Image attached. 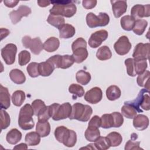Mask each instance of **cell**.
Wrapping results in <instances>:
<instances>
[{
	"mask_svg": "<svg viewBox=\"0 0 150 150\" xmlns=\"http://www.w3.org/2000/svg\"><path fill=\"white\" fill-rule=\"evenodd\" d=\"M50 2L53 5L49 11L50 15L70 18L76 13L77 7L73 1L61 0L52 1Z\"/></svg>",
	"mask_w": 150,
	"mask_h": 150,
	"instance_id": "obj_1",
	"label": "cell"
},
{
	"mask_svg": "<svg viewBox=\"0 0 150 150\" xmlns=\"http://www.w3.org/2000/svg\"><path fill=\"white\" fill-rule=\"evenodd\" d=\"M34 114V111L31 105L26 104L20 110L18 118V125L19 127L23 130H29L33 128L35 122L32 116Z\"/></svg>",
	"mask_w": 150,
	"mask_h": 150,
	"instance_id": "obj_2",
	"label": "cell"
},
{
	"mask_svg": "<svg viewBox=\"0 0 150 150\" xmlns=\"http://www.w3.org/2000/svg\"><path fill=\"white\" fill-rule=\"evenodd\" d=\"M109 22L110 17L107 13L104 12L99 13L98 16L93 12H89L86 16V23L90 28L105 26L108 24Z\"/></svg>",
	"mask_w": 150,
	"mask_h": 150,
	"instance_id": "obj_3",
	"label": "cell"
},
{
	"mask_svg": "<svg viewBox=\"0 0 150 150\" xmlns=\"http://www.w3.org/2000/svg\"><path fill=\"white\" fill-rule=\"evenodd\" d=\"M22 43L25 48H29L35 55L39 54L43 49V44L39 37L32 39L29 36H25L22 39Z\"/></svg>",
	"mask_w": 150,
	"mask_h": 150,
	"instance_id": "obj_4",
	"label": "cell"
},
{
	"mask_svg": "<svg viewBox=\"0 0 150 150\" xmlns=\"http://www.w3.org/2000/svg\"><path fill=\"white\" fill-rule=\"evenodd\" d=\"M16 52L17 47L13 43H8L1 49V56L6 64L14 63Z\"/></svg>",
	"mask_w": 150,
	"mask_h": 150,
	"instance_id": "obj_5",
	"label": "cell"
},
{
	"mask_svg": "<svg viewBox=\"0 0 150 150\" xmlns=\"http://www.w3.org/2000/svg\"><path fill=\"white\" fill-rule=\"evenodd\" d=\"M114 48L118 54L123 56L129 52L131 49V43L127 36H122L114 43Z\"/></svg>",
	"mask_w": 150,
	"mask_h": 150,
	"instance_id": "obj_6",
	"label": "cell"
},
{
	"mask_svg": "<svg viewBox=\"0 0 150 150\" xmlns=\"http://www.w3.org/2000/svg\"><path fill=\"white\" fill-rule=\"evenodd\" d=\"M149 43H139L134 50L132 56L135 60H148L149 56Z\"/></svg>",
	"mask_w": 150,
	"mask_h": 150,
	"instance_id": "obj_7",
	"label": "cell"
},
{
	"mask_svg": "<svg viewBox=\"0 0 150 150\" xmlns=\"http://www.w3.org/2000/svg\"><path fill=\"white\" fill-rule=\"evenodd\" d=\"M31 9L26 6L21 5L16 10L11 11L9 13V17L13 24H16L23 16H28L31 13Z\"/></svg>",
	"mask_w": 150,
	"mask_h": 150,
	"instance_id": "obj_8",
	"label": "cell"
},
{
	"mask_svg": "<svg viewBox=\"0 0 150 150\" xmlns=\"http://www.w3.org/2000/svg\"><path fill=\"white\" fill-rule=\"evenodd\" d=\"M108 32L104 29L100 30L92 33L88 39V45L91 48L99 47L103 42L108 38Z\"/></svg>",
	"mask_w": 150,
	"mask_h": 150,
	"instance_id": "obj_9",
	"label": "cell"
},
{
	"mask_svg": "<svg viewBox=\"0 0 150 150\" xmlns=\"http://www.w3.org/2000/svg\"><path fill=\"white\" fill-rule=\"evenodd\" d=\"M103 98L101 89L98 87H94L87 91L84 94V100L90 104H97Z\"/></svg>",
	"mask_w": 150,
	"mask_h": 150,
	"instance_id": "obj_10",
	"label": "cell"
},
{
	"mask_svg": "<svg viewBox=\"0 0 150 150\" xmlns=\"http://www.w3.org/2000/svg\"><path fill=\"white\" fill-rule=\"evenodd\" d=\"M131 16L135 19H138L144 17H149L150 16V5L149 4L146 5L140 4L135 5L131 8Z\"/></svg>",
	"mask_w": 150,
	"mask_h": 150,
	"instance_id": "obj_11",
	"label": "cell"
},
{
	"mask_svg": "<svg viewBox=\"0 0 150 150\" xmlns=\"http://www.w3.org/2000/svg\"><path fill=\"white\" fill-rule=\"evenodd\" d=\"M71 108L72 106L68 102L60 105L52 119L54 121H59L69 118L71 114Z\"/></svg>",
	"mask_w": 150,
	"mask_h": 150,
	"instance_id": "obj_12",
	"label": "cell"
},
{
	"mask_svg": "<svg viewBox=\"0 0 150 150\" xmlns=\"http://www.w3.org/2000/svg\"><path fill=\"white\" fill-rule=\"evenodd\" d=\"M114 16L116 18L121 16L127 11V3L126 1H110Z\"/></svg>",
	"mask_w": 150,
	"mask_h": 150,
	"instance_id": "obj_13",
	"label": "cell"
},
{
	"mask_svg": "<svg viewBox=\"0 0 150 150\" xmlns=\"http://www.w3.org/2000/svg\"><path fill=\"white\" fill-rule=\"evenodd\" d=\"M86 111V105L80 103H76L72 106L71 112L70 117V120H77L81 121Z\"/></svg>",
	"mask_w": 150,
	"mask_h": 150,
	"instance_id": "obj_14",
	"label": "cell"
},
{
	"mask_svg": "<svg viewBox=\"0 0 150 150\" xmlns=\"http://www.w3.org/2000/svg\"><path fill=\"white\" fill-rule=\"evenodd\" d=\"M11 105V97L6 87L0 85V107L1 109L6 110Z\"/></svg>",
	"mask_w": 150,
	"mask_h": 150,
	"instance_id": "obj_15",
	"label": "cell"
},
{
	"mask_svg": "<svg viewBox=\"0 0 150 150\" xmlns=\"http://www.w3.org/2000/svg\"><path fill=\"white\" fill-rule=\"evenodd\" d=\"M133 119V125L137 129L142 131L148 128L149 125V119L147 116L144 114H138Z\"/></svg>",
	"mask_w": 150,
	"mask_h": 150,
	"instance_id": "obj_16",
	"label": "cell"
},
{
	"mask_svg": "<svg viewBox=\"0 0 150 150\" xmlns=\"http://www.w3.org/2000/svg\"><path fill=\"white\" fill-rule=\"evenodd\" d=\"M59 37L62 39H69L72 38L76 33L74 27L69 23H65L59 29Z\"/></svg>",
	"mask_w": 150,
	"mask_h": 150,
	"instance_id": "obj_17",
	"label": "cell"
},
{
	"mask_svg": "<svg viewBox=\"0 0 150 150\" xmlns=\"http://www.w3.org/2000/svg\"><path fill=\"white\" fill-rule=\"evenodd\" d=\"M60 45L59 40L55 37L48 38L43 43V49L46 52L51 53L57 50Z\"/></svg>",
	"mask_w": 150,
	"mask_h": 150,
	"instance_id": "obj_18",
	"label": "cell"
},
{
	"mask_svg": "<svg viewBox=\"0 0 150 150\" xmlns=\"http://www.w3.org/2000/svg\"><path fill=\"white\" fill-rule=\"evenodd\" d=\"M11 80L16 84H22L26 81V77L24 73L19 69H14L9 72Z\"/></svg>",
	"mask_w": 150,
	"mask_h": 150,
	"instance_id": "obj_19",
	"label": "cell"
},
{
	"mask_svg": "<svg viewBox=\"0 0 150 150\" xmlns=\"http://www.w3.org/2000/svg\"><path fill=\"white\" fill-rule=\"evenodd\" d=\"M88 55L86 47H79L73 51L72 56L76 63H81L87 58Z\"/></svg>",
	"mask_w": 150,
	"mask_h": 150,
	"instance_id": "obj_20",
	"label": "cell"
},
{
	"mask_svg": "<svg viewBox=\"0 0 150 150\" xmlns=\"http://www.w3.org/2000/svg\"><path fill=\"white\" fill-rule=\"evenodd\" d=\"M22 138V133L16 128L11 129L6 134V139L8 143L11 145H15Z\"/></svg>",
	"mask_w": 150,
	"mask_h": 150,
	"instance_id": "obj_21",
	"label": "cell"
},
{
	"mask_svg": "<svg viewBox=\"0 0 150 150\" xmlns=\"http://www.w3.org/2000/svg\"><path fill=\"white\" fill-rule=\"evenodd\" d=\"M36 131L41 137L48 136L50 132V125L46 121H38L36 126Z\"/></svg>",
	"mask_w": 150,
	"mask_h": 150,
	"instance_id": "obj_22",
	"label": "cell"
},
{
	"mask_svg": "<svg viewBox=\"0 0 150 150\" xmlns=\"http://www.w3.org/2000/svg\"><path fill=\"white\" fill-rule=\"evenodd\" d=\"M55 69L47 61L39 63V71L40 76L43 77L49 76L53 72Z\"/></svg>",
	"mask_w": 150,
	"mask_h": 150,
	"instance_id": "obj_23",
	"label": "cell"
},
{
	"mask_svg": "<svg viewBox=\"0 0 150 150\" xmlns=\"http://www.w3.org/2000/svg\"><path fill=\"white\" fill-rule=\"evenodd\" d=\"M121 95L120 88L115 85L109 86L106 90V97L110 101H114L118 99Z\"/></svg>",
	"mask_w": 150,
	"mask_h": 150,
	"instance_id": "obj_24",
	"label": "cell"
},
{
	"mask_svg": "<svg viewBox=\"0 0 150 150\" xmlns=\"http://www.w3.org/2000/svg\"><path fill=\"white\" fill-rule=\"evenodd\" d=\"M149 90H148L146 88H142L139 92L137 97L135 100H134L132 101H125V102H124V104H129V105H132L133 107H134L136 109V110L138 112H142V111L140 109V104H141V102L142 99L144 94L145 93H149Z\"/></svg>",
	"mask_w": 150,
	"mask_h": 150,
	"instance_id": "obj_25",
	"label": "cell"
},
{
	"mask_svg": "<svg viewBox=\"0 0 150 150\" xmlns=\"http://www.w3.org/2000/svg\"><path fill=\"white\" fill-rule=\"evenodd\" d=\"M135 22V19L131 15L124 16L120 20V23L122 28L127 31L132 30Z\"/></svg>",
	"mask_w": 150,
	"mask_h": 150,
	"instance_id": "obj_26",
	"label": "cell"
},
{
	"mask_svg": "<svg viewBox=\"0 0 150 150\" xmlns=\"http://www.w3.org/2000/svg\"><path fill=\"white\" fill-rule=\"evenodd\" d=\"M40 137L37 132H30L26 134L25 141L28 146H36L40 143Z\"/></svg>",
	"mask_w": 150,
	"mask_h": 150,
	"instance_id": "obj_27",
	"label": "cell"
},
{
	"mask_svg": "<svg viewBox=\"0 0 150 150\" xmlns=\"http://www.w3.org/2000/svg\"><path fill=\"white\" fill-rule=\"evenodd\" d=\"M96 57L98 60H108L111 58L112 53L107 46H103L97 50Z\"/></svg>",
	"mask_w": 150,
	"mask_h": 150,
	"instance_id": "obj_28",
	"label": "cell"
},
{
	"mask_svg": "<svg viewBox=\"0 0 150 150\" xmlns=\"http://www.w3.org/2000/svg\"><path fill=\"white\" fill-rule=\"evenodd\" d=\"M77 141V135L75 131L71 129H68L67 133L63 141V144L67 147H73L75 145Z\"/></svg>",
	"mask_w": 150,
	"mask_h": 150,
	"instance_id": "obj_29",
	"label": "cell"
},
{
	"mask_svg": "<svg viewBox=\"0 0 150 150\" xmlns=\"http://www.w3.org/2000/svg\"><path fill=\"white\" fill-rule=\"evenodd\" d=\"M84 136L87 141L94 142L100 136V132L98 128L88 127L85 131Z\"/></svg>",
	"mask_w": 150,
	"mask_h": 150,
	"instance_id": "obj_30",
	"label": "cell"
},
{
	"mask_svg": "<svg viewBox=\"0 0 150 150\" xmlns=\"http://www.w3.org/2000/svg\"><path fill=\"white\" fill-rule=\"evenodd\" d=\"M148 25V22L145 19H138L135 20L132 30L137 35H141L145 32Z\"/></svg>",
	"mask_w": 150,
	"mask_h": 150,
	"instance_id": "obj_31",
	"label": "cell"
},
{
	"mask_svg": "<svg viewBox=\"0 0 150 150\" xmlns=\"http://www.w3.org/2000/svg\"><path fill=\"white\" fill-rule=\"evenodd\" d=\"M26 98L25 93L22 90H16L12 95V101L14 105L20 107L23 103Z\"/></svg>",
	"mask_w": 150,
	"mask_h": 150,
	"instance_id": "obj_32",
	"label": "cell"
},
{
	"mask_svg": "<svg viewBox=\"0 0 150 150\" xmlns=\"http://www.w3.org/2000/svg\"><path fill=\"white\" fill-rule=\"evenodd\" d=\"M47 22L52 26L57 28L58 29L65 24V20L64 18L62 16L59 15H49L47 19Z\"/></svg>",
	"mask_w": 150,
	"mask_h": 150,
	"instance_id": "obj_33",
	"label": "cell"
},
{
	"mask_svg": "<svg viewBox=\"0 0 150 150\" xmlns=\"http://www.w3.org/2000/svg\"><path fill=\"white\" fill-rule=\"evenodd\" d=\"M150 76V72L149 70H145L143 73L139 74L137 79V82L139 86L144 87L146 89H149V80Z\"/></svg>",
	"mask_w": 150,
	"mask_h": 150,
	"instance_id": "obj_34",
	"label": "cell"
},
{
	"mask_svg": "<svg viewBox=\"0 0 150 150\" xmlns=\"http://www.w3.org/2000/svg\"><path fill=\"white\" fill-rule=\"evenodd\" d=\"M91 75L88 72L80 70L76 73V81L82 85H87L91 80Z\"/></svg>",
	"mask_w": 150,
	"mask_h": 150,
	"instance_id": "obj_35",
	"label": "cell"
},
{
	"mask_svg": "<svg viewBox=\"0 0 150 150\" xmlns=\"http://www.w3.org/2000/svg\"><path fill=\"white\" fill-rule=\"evenodd\" d=\"M121 114L129 119H133L137 115L138 112L134 107L127 104H124V105L121 107Z\"/></svg>",
	"mask_w": 150,
	"mask_h": 150,
	"instance_id": "obj_36",
	"label": "cell"
},
{
	"mask_svg": "<svg viewBox=\"0 0 150 150\" xmlns=\"http://www.w3.org/2000/svg\"><path fill=\"white\" fill-rule=\"evenodd\" d=\"M106 137L109 140L111 146H118L121 144L122 141L121 135L117 132H111L109 133Z\"/></svg>",
	"mask_w": 150,
	"mask_h": 150,
	"instance_id": "obj_37",
	"label": "cell"
},
{
	"mask_svg": "<svg viewBox=\"0 0 150 150\" xmlns=\"http://www.w3.org/2000/svg\"><path fill=\"white\" fill-rule=\"evenodd\" d=\"M94 146L96 149L106 150L110 148V143L107 137H99L94 141Z\"/></svg>",
	"mask_w": 150,
	"mask_h": 150,
	"instance_id": "obj_38",
	"label": "cell"
},
{
	"mask_svg": "<svg viewBox=\"0 0 150 150\" xmlns=\"http://www.w3.org/2000/svg\"><path fill=\"white\" fill-rule=\"evenodd\" d=\"M69 91L73 95V98L74 97V99H76L77 97H81L84 94V90L83 87L79 84L74 83L70 84L69 87Z\"/></svg>",
	"mask_w": 150,
	"mask_h": 150,
	"instance_id": "obj_39",
	"label": "cell"
},
{
	"mask_svg": "<svg viewBox=\"0 0 150 150\" xmlns=\"http://www.w3.org/2000/svg\"><path fill=\"white\" fill-rule=\"evenodd\" d=\"M101 127L104 129L113 127L114 120L111 114H104L101 118Z\"/></svg>",
	"mask_w": 150,
	"mask_h": 150,
	"instance_id": "obj_40",
	"label": "cell"
},
{
	"mask_svg": "<svg viewBox=\"0 0 150 150\" xmlns=\"http://www.w3.org/2000/svg\"><path fill=\"white\" fill-rule=\"evenodd\" d=\"M148 67L146 60H135L134 59V69L136 75L143 73Z\"/></svg>",
	"mask_w": 150,
	"mask_h": 150,
	"instance_id": "obj_41",
	"label": "cell"
},
{
	"mask_svg": "<svg viewBox=\"0 0 150 150\" xmlns=\"http://www.w3.org/2000/svg\"><path fill=\"white\" fill-rule=\"evenodd\" d=\"M68 128L64 126H59L54 130V137L56 140L62 143L68 131Z\"/></svg>",
	"mask_w": 150,
	"mask_h": 150,
	"instance_id": "obj_42",
	"label": "cell"
},
{
	"mask_svg": "<svg viewBox=\"0 0 150 150\" xmlns=\"http://www.w3.org/2000/svg\"><path fill=\"white\" fill-rule=\"evenodd\" d=\"M31 56L29 52L23 50L18 54V63L20 66H23L28 64L30 60Z\"/></svg>",
	"mask_w": 150,
	"mask_h": 150,
	"instance_id": "obj_43",
	"label": "cell"
},
{
	"mask_svg": "<svg viewBox=\"0 0 150 150\" xmlns=\"http://www.w3.org/2000/svg\"><path fill=\"white\" fill-rule=\"evenodd\" d=\"M26 70L30 77L35 78L38 77L40 74L39 71V63L36 62H32L28 64Z\"/></svg>",
	"mask_w": 150,
	"mask_h": 150,
	"instance_id": "obj_44",
	"label": "cell"
},
{
	"mask_svg": "<svg viewBox=\"0 0 150 150\" xmlns=\"http://www.w3.org/2000/svg\"><path fill=\"white\" fill-rule=\"evenodd\" d=\"M74 60L72 56V55L65 54L62 56V60H61V64L60 67L62 69H68L71 67L74 63Z\"/></svg>",
	"mask_w": 150,
	"mask_h": 150,
	"instance_id": "obj_45",
	"label": "cell"
},
{
	"mask_svg": "<svg viewBox=\"0 0 150 150\" xmlns=\"http://www.w3.org/2000/svg\"><path fill=\"white\" fill-rule=\"evenodd\" d=\"M1 127L2 130L7 128L11 123V118L9 115L3 109L1 110Z\"/></svg>",
	"mask_w": 150,
	"mask_h": 150,
	"instance_id": "obj_46",
	"label": "cell"
},
{
	"mask_svg": "<svg viewBox=\"0 0 150 150\" xmlns=\"http://www.w3.org/2000/svg\"><path fill=\"white\" fill-rule=\"evenodd\" d=\"M38 121H47L50 117V112L49 110V105L45 106L43 107L38 113Z\"/></svg>",
	"mask_w": 150,
	"mask_h": 150,
	"instance_id": "obj_47",
	"label": "cell"
},
{
	"mask_svg": "<svg viewBox=\"0 0 150 150\" xmlns=\"http://www.w3.org/2000/svg\"><path fill=\"white\" fill-rule=\"evenodd\" d=\"M124 63L126 66L127 74L131 77L136 76L134 69V59L132 58H128L125 60Z\"/></svg>",
	"mask_w": 150,
	"mask_h": 150,
	"instance_id": "obj_48",
	"label": "cell"
},
{
	"mask_svg": "<svg viewBox=\"0 0 150 150\" xmlns=\"http://www.w3.org/2000/svg\"><path fill=\"white\" fill-rule=\"evenodd\" d=\"M111 114L112 115L114 120L113 127H120L124 122V118L122 115L119 112H113L111 113Z\"/></svg>",
	"mask_w": 150,
	"mask_h": 150,
	"instance_id": "obj_49",
	"label": "cell"
},
{
	"mask_svg": "<svg viewBox=\"0 0 150 150\" xmlns=\"http://www.w3.org/2000/svg\"><path fill=\"white\" fill-rule=\"evenodd\" d=\"M46 106L45 103L43 101L40 99H37L32 101V107L34 111V114L35 115H38L39 111Z\"/></svg>",
	"mask_w": 150,
	"mask_h": 150,
	"instance_id": "obj_50",
	"label": "cell"
},
{
	"mask_svg": "<svg viewBox=\"0 0 150 150\" xmlns=\"http://www.w3.org/2000/svg\"><path fill=\"white\" fill-rule=\"evenodd\" d=\"M135 138H132L131 139H129L126 142L125 145V148H124L125 150L142 149V148H141L139 146L140 142L139 141H134Z\"/></svg>",
	"mask_w": 150,
	"mask_h": 150,
	"instance_id": "obj_51",
	"label": "cell"
},
{
	"mask_svg": "<svg viewBox=\"0 0 150 150\" xmlns=\"http://www.w3.org/2000/svg\"><path fill=\"white\" fill-rule=\"evenodd\" d=\"M61 60H62V56L60 54H55L52 56V57H49L46 61L49 62L54 69L60 68L61 64Z\"/></svg>",
	"mask_w": 150,
	"mask_h": 150,
	"instance_id": "obj_52",
	"label": "cell"
},
{
	"mask_svg": "<svg viewBox=\"0 0 150 150\" xmlns=\"http://www.w3.org/2000/svg\"><path fill=\"white\" fill-rule=\"evenodd\" d=\"M87 43L86 41L83 38H79L75 40L71 45L72 51L79 47H86Z\"/></svg>",
	"mask_w": 150,
	"mask_h": 150,
	"instance_id": "obj_53",
	"label": "cell"
},
{
	"mask_svg": "<svg viewBox=\"0 0 150 150\" xmlns=\"http://www.w3.org/2000/svg\"><path fill=\"white\" fill-rule=\"evenodd\" d=\"M140 107L145 111L150 110V97L148 94H144L140 104Z\"/></svg>",
	"mask_w": 150,
	"mask_h": 150,
	"instance_id": "obj_54",
	"label": "cell"
},
{
	"mask_svg": "<svg viewBox=\"0 0 150 150\" xmlns=\"http://www.w3.org/2000/svg\"><path fill=\"white\" fill-rule=\"evenodd\" d=\"M101 126V119L98 115L93 116L91 120L89 121L88 124V127H95L98 128L100 127Z\"/></svg>",
	"mask_w": 150,
	"mask_h": 150,
	"instance_id": "obj_55",
	"label": "cell"
},
{
	"mask_svg": "<svg viewBox=\"0 0 150 150\" xmlns=\"http://www.w3.org/2000/svg\"><path fill=\"white\" fill-rule=\"evenodd\" d=\"M96 0H83L82 1L83 6L86 9H91L94 8L97 5Z\"/></svg>",
	"mask_w": 150,
	"mask_h": 150,
	"instance_id": "obj_56",
	"label": "cell"
},
{
	"mask_svg": "<svg viewBox=\"0 0 150 150\" xmlns=\"http://www.w3.org/2000/svg\"><path fill=\"white\" fill-rule=\"evenodd\" d=\"M19 1H15V0H8V1H4V4L8 8H13L16 6V5L19 3Z\"/></svg>",
	"mask_w": 150,
	"mask_h": 150,
	"instance_id": "obj_57",
	"label": "cell"
},
{
	"mask_svg": "<svg viewBox=\"0 0 150 150\" xmlns=\"http://www.w3.org/2000/svg\"><path fill=\"white\" fill-rule=\"evenodd\" d=\"M10 33V31L5 28H1V40L4 38H5Z\"/></svg>",
	"mask_w": 150,
	"mask_h": 150,
	"instance_id": "obj_58",
	"label": "cell"
},
{
	"mask_svg": "<svg viewBox=\"0 0 150 150\" xmlns=\"http://www.w3.org/2000/svg\"><path fill=\"white\" fill-rule=\"evenodd\" d=\"M38 4L39 6L40 7H46L47 6H49L51 2L49 1H45V0H42V1H38Z\"/></svg>",
	"mask_w": 150,
	"mask_h": 150,
	"instance_id": "obj_59",
	"label": "cell"
},
{
	"mask_svg": "<svg viewBox=\"0 0 150 150\" xmlns=\"http://www.w3.org/2000/svg\"><path fill=\"white\" fill-rule=\"evenodd\" d=\"M28 149V144L25 143H21L19 145H16L13 149Z\"/></svg>",
	"mask_w": 150,
	"mask_h": 150,
	"instance_id": "obj_60",
	"label": "cell"
}]
</instances>
